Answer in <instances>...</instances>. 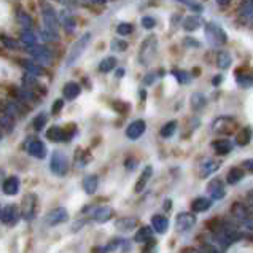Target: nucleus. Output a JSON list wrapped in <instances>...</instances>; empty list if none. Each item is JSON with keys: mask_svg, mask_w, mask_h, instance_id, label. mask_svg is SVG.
<instances>
[{"mask_svg": "<svg viewBox=\"0 0 253 253\" xmlns=\"http://www.w3.org/2000/svg\"><path fill=\"white\" fill-rule=\"evenodd\" d=\"M19 42L23 43L26 49H29V48H32L35 45H40V37L32 31V29H29V31H23V32H21Z\"/></svg>", "mask_w": 253, "mask_h": 253, "instance_id": "nucleus-27", "label": "nucleus"}, {"mask_svg": "<svg viewBox=\"0 0 253 253\" xmlns=\"http://www.w3.org/2000/svg\"><path fill=\"white\" fill-rule=\"evenodd\" d=\"M193 253H218V252H215V249L213 247H204V249H201V250H194Z\"/></svg>", "mask_w": 253, "mask_h": 253, "instance_id": "nucleus-58", "label": "nucleus"}, {"mask_svg": "<svg viewBox=\"0 0 253 253\" xmlns=\"http://www.w3.org/2000/svg\"><path fill=\"white\" fill-rule=\"evenodd\" d=\"M121 244H123V241L115 239V241H110L107 245H102V247H94L92 249V253H110L113 250H117Z\"/></svg>", "mask_w": 253, "mask_h": 253, "instance_id": "nucleus-41", "label": "nucleus"}, {"mask_svg": "<svg viewBox=\"0 0 253 253\" xmlns=\"http://www.w3.org/2000/svg\"><path fill=\"white\" fill-rule=\"evenodd\" d=\"M26 51L32 56L34 61H37L39 64H42V66H51L53 64V54L51 51L45 46V45H35L32 48L26 49Z\"/></svg>", "mask_w": 253, "mask_h": 253, "instance_id": "nucleus-8", "label": "nucleus"}, {"mask_svg": "<svg viewBox=\"0 0 253 253\" xmlns=\"http://www.w3.org/2000/svg\"><path fill=\"white\" fill-rule=\"evenodd\" d=\"M59 21H61V26L66 29L67 34H74L75 32L77 21H75L74 13H72L69 8H62L59 11Z\"/></svg>", "mask_w": 253, "mask_h": 253, "instance_id": "nucleus-17", "label": "nucleus"}, {"mask_svg": "<svg viewBox=\"0 0 253 253\" xmlns=\"http://www.w3.org/2000/svg\"><path fill=\"white\" fill-rule=\"evenodd\" d=\"M170 74H172V77L177 80V83H180V84H188V83H191V74H190V72L182 70V69H172V70H170Z\"/></svg>", "mask_w": 253, "mask_h": 253, "instance_id": "nucleus-39", "label": "nucleus"}, {"mask_svg": "<svg viewBox=\"0 0 253 253\" xmlns=\"http://www.w3.org/2000/svg\"><path fill=\"white\" fill-rule=\"evenodd\" d=\"M82 186H83V191L86 194H89L92 196L94 193L97 191V186H99V177L94 175V173H89V175H86L82 182Z\"/></svg>", "mask_w": 253, "mask_h": 253, "instance_id": "nucleus-30", "label": "nucleus"}, {"mask_svg": "<svg viewBox=\"0 0 253 253\" xmlns=\"http://www.w3.org/2000/svg\"><path fill=\"white\" fill-rule=\"evenodd\" d=\"M46 121H48V117H46V113H39L37 117L34 118V123H32V126H34V129H35V131H37V132H40V131H43V127H45Z\"/></svg>", "mask_w": 253, "mask_h": 253, "instance_id": "nucleus-44", "label": "nucleus"}, {"mask_svg": "<svg viewBox=\"0 0 253 253\" xmlns=\"http://www.w3.org/2000/svg\"><path fill=\"white\" fill-rule=\"evenodd\" d=\"M201 18H199V14H190V16H186L183 19V27H185V31L188 32H194V31H198V29L201 27Z\"/></svg>", "mask_w": 253, "mask_h": 253, "instance_id": "nucleus-36", "label": "nucleus"}, {"mask_svg": "<svg viewBox=\"0 0 253 253\" xmlns=\"http://www.w3.org/2000/svg\"><path fill=\"white\" fill-rule=\"evenodd\" d=\"M16 21H18V24L24 29V31H29V29H32V26H34L32 18L29 16V13L24 11L23 8L16 10Z\"/></svg>", "mask_w": 253, "mask_h": 253, "instance_id": "nucleus-34", "label": "nucleus"}, {"mask_svg": "<svg viewBox=\"0 0 253 253\" xmlns=\"http://www.w3.org/2000/svg\"><path fill=\"white\" fill-rule=\"evenodd\" d=\"M204 32H206V39L211 43V46L213 48H221L223 45L228 43V35L223 31V27L220 24L213 23V21H207L204 24Z\"/></svg>", "mask_w": 253, "mask_h": 253, "instance_id": "nucleus-2", "label": "nucleus"}, {"mask_svg": "<svg viewBox=\"0 0 253 253\" xmlns=\"http://www.w3.org/2000/svg\"><path fill=\"white\" fill-rule=\"evenodd\" d=\"M233 0H216V3H218L220 6H225V5H229Z\"/></svg>", "mask_w": 253, "mask_h": 253, "instance_id": "nucleus-61", "label": "nucleus"}, {"mask_svg": "<svg viewBox=\"0 0 253 253\" xmlns=\"http://www.w3.org/2000/svg\"><path fill=\"white\" fill-rule=\"evenodd\" d=\"M242 169H245V170H249V172L253 173V158H250V160H245L242 163Z\"/></svg>", "mask_w": 253, "mask_h": 253, "instance_id": "nucleus-56", "label": "nucleus"}, {"mask_svg": "<svg viewBox=\"0 0 253 253\" xmlns=\"http://www.w3.org/2000/svg\"><path fill=\"white\" fill-rule=\"evenodd\" d=\"M19 188H21V180L16 175L6 177L2 183V190L6 196H16V194L19 193Z\"/></svg>", "mask_w": 253, "mask_h": 253, "instance_id": "nucleus-22", "label": "nucleus"}, {"mask_svg": "<svg viewBox=\"0 0 253 253\" xmlns=\"http://www.w3.org/2000/svg\"><path fill=\"white\" fill-rule=\"evenodd\" d=\"M49 169L57 177H64L67 175L69 172V158L66 156V153H62L59 150H54L51 153V158H49Z\"/></svg>", "mask_w": 253, "mask_h": 253, "instance_id": "nucleus-5", "label": "nucleus"}, {"mask_svg": "<svg viewBox=\"0 0 253 253\" xmlns=\"http://www.w3.org/2000/svg\"><path fill=\"white\" fill-rule=\"evenodd\" d=\"M147 131V123L143 120H135L126 127V137L129 140H139Z\"/></svg>", "mask_w": 253, "mask_h": 253, "instance_id": "nucleus-15", "label": "nucleus"}, {"mask_svg": "<svg viewBox=\"0 0 253 253\" xmlns=\"http://www.w3.org/2000/svg\"><path fill=\"white\" fill-rule=\"evenodd\" d=\"M137 226H139V220L134 218V216H121V218L115 221V228L120 233H129V231L135 229Z\"/></svg>", "mask_w": 253, "mask_h": 253, "instance_id": "nucleus-24", "label": "nucleus"}, {"mask_svg": "<svg viewBox=\"0 0 253 253\" xmlns=\"http://www.w3.org/2000/svg\"><path fill=\"white\" fill-rule=\"evenodd\" d=\"M156 54H158V37L155 34H151L142 42V46L139 51V61L143 66H150L151 61L156 57Z\"/></svg>", "mask_w": 253, "mask_h": 253, "instance_id": "nucleus-4", "label": "nucleus"}, {"mask_svg": "<svg viewBox=\"0 0 253 253\" xmlns=\"http://www.w3.org/2000/svg\"><path fill=\"white\" fill-rule=\"evenodd\" d=\"M66 221H69V212H67L66 207H57L45 216V225L46 226H57V225H62V223H66Z\"/></svg>", "mask_w": 253, "mask_h": 253, "instance_id": "nucleus-12", "label": "nucleus"}, {"mask_svg": "<svg viewBox=\"0 0 253 253\" xmlns=\"http://www.w3.org/2000/svg\"><path fill=\"white\" fill-rule=\"evenodd\" d=\"M27 153L31 155L32 158H37V160H45L46 158V147L40 139L34 137V139H29L27 140V145H26Z\"/></svg>", "mask_w": 253, "mask_h": 253, "instance_id": "nucleus-13", "label": "nucleus"}, {"mask_svg": "<svg viewBox=\"0 0 253 253\" xmlns=\"http://www.w3.org/2000/svg\"><path fill=\"white\" fill-rule=\"evenodd\" d=\"M211 207H212V199H207V198H202V196L193 199V202H191V212L193 213L207 212Z\"/></svg>", "mask_w": 253, "mask_h": 253, "instance_id": "nucleus-32", "label": "nucleus"}, {"mask_svg": "<svg viewBox=\"0 0 253 253\" xmlns=\"http://www.w3.org/2000/svg\"><path fill=\"white\" fill-rule=\"evenodd\" d=\"M91 3H94V5H105L108 0H89Z\"/></svg>", "mask_w": 253, "mask_h": 253, "instance_id": "nucleus-60", "label": "nucleus"}, {"mask_svg": "<svg viewBox=\"0 0 253 253\" xmlns=\"http://www.w3.org/2000/svg\"><path fill=\"white\" fill-rule=\"evenodd\" d=\"M91 32H84L80 39H78L74 45H72V48H70V51H69V54H67V59H66V67L69 69V67H72V66H75L77 64V61L80 59L82 57V54L84 53V49L88 48V45H89V42H91Z\"/></svg>", "mask_w": 253, "mask_h": 253, "instance_id": "nucleus-3", "label": "nucleus"}, {"mask_svg": "<svg viewBox=\"0 0 253 253\" xmlns=\"http://www.w3.org/2000/svg\"><path fill=\"white\" fill-rule=\"evenodd\" d=\"M175 2L186 5L188 8H190V10H193V11H196V13L202 11V5H201V3H198L196 0H175Z\"/></svg>", "mask_w": 253, "mask_h": 253, "instance_id": "nucleus-49", "label": "nucleus"}, {"mask_svg": "<svg viewBox=\"0 0 253 253\" xmlns=\"http://www.w3.org/2000/svg\"><path fill=\"white\" fill-rule=\"evenodd\" d=\"M21 215H23V213H21L19 207L16 204H6V206H3L2 215H0V216H2V223H3V225L14 226L19 221Z\"/></svg>", "mask_w": 253, "mask_h": 253, "instance_id": "nucleus-11", "label": "nucleus"}, {"mask_svg": "<svg viewBox=\"0 0 253 253\" xmlns=\"http://www.w3.org/2000/svg\"><path fill=\"white\" fill-rule=\"evenodd\" d=\"M151 228L158 234H166L169 229V218L164 215H153L151 216Z\"/></svg>", "mask_w": 253, "mask_h": 253, "instance_id": "nucleus-26", "label": "nucleus"}, {"mask_svg": "<svg viewBox=\"0 0 253 253\" xmlns=\"http://www.w3.org/2000/svg\"><path fill=\"white\" fill-rule=\"evenodd\" d=\"M115 74H117L118 78H121L123 75H125V69H117V72H115Z\"/></svg>", "mask_w": 253, "mask_h": 253, "instance_id": "nucleus-64", "label": "nucleus"}, {"mask_svg": "<svg viewBox=\"0 0 253 253\" xmlns=\"http://www.w3.org/2000/svg\"><path fill=\"white\" fill-rule=\"evenodd\" d=\"M13 129H14V118L2 112V131L5 134H8L13 132Z\"/></svg>", "mask_w": 253, "mask_h": 253, "instance_id": "nucleus-43", "label": "nucleus"}, {"mask_svg": "<svg viewBox=\"0 0 253 253\" xmlns=\"http://www.w3.org/2000/svg\"><path fill=\"white\" fill-rule=\"evenodd\" d=\"M40 34L46 42H57L59 40V32H51V31H48V29H42Z\"/></svg>", "mask_w": 253, "mask_h": 253, "instance_id": "nucleus-51", "label": "nucleus"}, {"mask_svg": "<svg viewBox=\"0 0 253 253\" xmlns=\"http://www.w3.org/2000/svg\"><path fill=\"white\" fill-rule=\"evenodd\" d=\"M62 94H64V99L75 100L82 94V86L77 82H67L62 88Z\"/></svg>", "mask_w": 253, "mask_h": 253, "instance_id": "nucleus-28", "label": "nucleus"}, {"mask_svg": "<svg viewBox=\"0 0 253 253\" xmlns=\"http://www.w3.org/2000/svg\"><path fill=\"white\" fill-rule=\"evenodd\" d=\"M252 135H253L252 127L250 126H245V127L241 129L239 132H237V135H236V143L239 147H247L249 143H250V140H252Z\"/></svg>", "mask_w": 253, "mask_h": 253, "instance_id": "nucleus-33", "label": "nucleus"}, {"mask_svg": "<svg viewBox=\"0 0 253 253\" xmlns=\"http://www.w3.org/2000/svg\"><path fill=\"white\" fill-rule=\"evenodd\" d=\"M244 175H245V173H244L242 168H237V166H236V168H231L228 170V175H226V183L231 185V186L237 185L244 178Z\"/></svg>", "mask_w": 253, "mask_h": 253, "instance_id": "nucleus-35", "label": "nucleus"}, {"mask_svg": "<svg viewBox=\"0 0 253 253\" xmlns=\"http://www.w3.org/2000/svg\"><path fill=\"white\" fill-rule=\"evenodd\" d=\"M212 148L216 155H220V156H225L228 153H231L234 148V143L231 142L229 139H226V137H223V139H216L212 142Z\"/></svg>", "mask_w": 253, "mask_h": 253, "instance_id": "nucleus-25", "label": "nucleus"}, {"mask_svg": "<svg viewBox=\"0 0 253 253\" xmlns=\"http://www.w3.org/2000/svg\"><path fill=\"white\" fill-rule=\"evenodd\" d=\"M117 69V57L115 56H108L105 59H102L99 62V72L100 74H108V72H112Z\"/></svg>", "mask_w": 253, "mask_h": 253, "instance_id": "nucleus-37", "label": "nucleus"}, {"mask_svg": "<svg viewBox=\"0 0 253 253\" xmlns=\"http://www.w3.org/2000/svg\"><path fill=\"white\" fill-rule=\"evenodd\" d=\"M153 228L151 226H140L139 228V231L135 233V236H134V241L137 242V244H148V242H151L153 241Z\"/></svg>", "mask_w": 253, "mask_h": 253, "instance_id": "nucleus-31", "label": "nucleus"}, {"mask_svg": "<svg viewBox=\"0 0 253 253\" xmlns=\"http://www.w3.org/2000/svg\"><path fill=\"white\" fill-rule=\"evenodd\" d=\"M209 229L212 231V239L220 247H229L231 244L239 241L241 234L233 223L223 221V220H211L209 221Z\"/></svg>", "mask_w": 253, "mask_h": 253, "instance_id": "nucleus-1", "label": "nucleus"}, {"mask_svg": "<svg viewBox=\"0 0 253 253\" xmlns=\"http://www.w3.org/2000/svg\"><path fill=\"white\" fill-rule=\"evenodd\" d=\"M110 49H112L113 53H123V51H126V49H127V42L120 40V39H115L110 43Z\"/></svg>", "mask_w": 253, "mask_h": 253, "instance_id": "nucleus-45", "label": "nucleus"}, {"mask_svg": "<svg viewBox=\"0 0 253 253\" xmlns=\"http://www.w3.org/2000/svg\"><path fill=\"white\" fill-rule=\"evenodd\" d=\"M175 131H177V121H169V123H166V125L161 127V131H160V134H161V137L163 139H170V137L175 134Z\"/></svg>", "mask_w": 253, "mask_h": 253, "instance_id": "nucleus-42", "label": "nucleus"}, {"mask_svg": "<svg viewBox=\"0 0 253 253\" xmlns=\"http://www.w3.org/2000/svg\"><path fill=\"white\" fill-rule=\"evenodd\" d=\"M18 62H19V66L26 70V74H31V75L37 77V78L45 75V69H43V66H42V64H39L37 61H34V59L32 61H29V59H19Z\"/></svg>", "mask_w": 253, "mask_h": 253, "instance_id": "nucleus-18", "label": "nucleus"}, {"mask_svg": "<svg viewBox=\"0 0 253 253\" xmlns=\"http://www.w3.org/2000/svg\"><path fill=\"white\" fill-rule=\"evenodd\" d=\"M140 24H142L143 29H147V31H151V29H155V26H156V19H155V16H148V14H147V16L142 18Z\"/></svg>", "mask_w": 253, "mask_h": 253, "instance_id": "nucleus-50", "label": "nucleus"}, {"mask_svg": "<svg viewBox=\"0 0 253 253\" xmlns=\"http://www.w3.org/2000/svg\"><path fill=\"white\" fill-rule=\"evenodd\" d=\"M183 42H185V45H186V46H194V48H198V46H199V43H198V40H196V39H190V37H186Z\"/></svg>", "mask_w": 253, "mask_h": 253, "instance_id": "nucleus-57", "label": "nucleus"}, {"mask_svg": "<svg viewBox=\"0 0 253 253\" xmlns=\"http://www.w3.org/2000/svg\"><path fill=\"white\" fill-rule=\"evenodd\" d=\"M247 199L250 201V204L253 206V190H250V191L247 193Z\"/></svg>", "mask_w": 253, "mask_h": 253, "instance_id": "nucleus-63", "label": "nucleus"}, {"mask_svg": "<svg viewBox=\"0 0 253 253\" xmlns=\"http://www.w3.org/2000/svg\"><path fill=\"white\" fill-rule=\"evenodd\" d=\"M221 168V161L218 160H206L204 163L201 164V177L206 178L209 175H212V173H215L216 170H218Z\"/></svg>", "mask_w": 253, "mask_h": 253, "instance_id": "nucleus-29", "label": "nucleus"}, {"mask_svg": "<svg viewBox=\"0 0 253 253\" xmlns=\"http://www.w3.org/2000/svg\"><path fill=\"white\" fill-rule=\"evenodd\" d=\"M61 2L66 6H74L75 5V0H61Z\"/></svg>", "mask_w": 253, "mask_h": 253, "instance_id": "nucleus-62", "label": "nucleus"}, {"mask_svg": "<svg viewBox=\"0 0 253 253\" xmlns=\"http://www.w3.org/2000/svg\"><path fill=\"white\" fill-rule=\"evenodd\" d=\"M113 213H115L113 207H110V206H100V207H97L96 211L92 212L91 218L96 223H107V221L112 220Z\"/></svg>", "mask_w": 253, "mask_h": 253, "instance_id": "nucleus-23", "label": "nucleus"}, {"mask_svg": "<svg viewBox=\"0 0 253 253\" xmlns=\"http://www.w3.org/2000/svg\"><path fill=\"white\" fill-rule=\"evenodd\" d=\"M135 166H137V161L134 160V158H127V160L125 161V168L129 169V170H134Z\"/></svg>", "mask_w": 253, "mask_h": 253, "instance_id": "nucleus-55", "label": "nucleus"}, {"mask_svg": "<svg viewBox=\"0 0 253 253\" xmlns=\"http://www.w3.org/2000/svg\"><path fill=\"white\" fill-rule=\"evenodd\" d=\"M142 253H158V247H156V244L151 241V242H148L147 244V247L143 249V252Z\"/></svg>", "mask_w": 253, "mask_h": 253, "instance_id": "nucleus-54", "label": "nucleus"}, {"mask_svg": "<svg viewBox=\"0 0 253 253\" xmlns=\"http://www.w3.org/2000/svg\"><path fill=\"white\" fill-rule=\"evenodd\" d=\"M35 211H37V196L34 193H27L23 199V211H21L23 218L31 221L35 215Z\"/></svg>", "mask_w": 253, "mask_h": 253, "instance_id": "nucleus-14", "label": "nucleus"}, {"mask_svg": "<svg viewBox=\"0 0 253 253\" xmlns=\"http://www.w3.org/2000/svg\"><path fill=\"white\" fill-rule=\"evenodd\" d=\"M196 215L191 212H182L175 216V229L177 233H188L196 225Z\"/></svg>", "mask_w": 253, "mask_h": 253, "instance_id": "nucleus-10", "label": "nucleus"}, {"mask_svg": "<svg viewBox=\"0 0 253 253\" xmlns=\"http://www.w3.org/2000/svg\"><path fill=\"white\" fill-rule=\"evenodd\" d=\"M134 32V24L132 23H120L117 26V34L126 37V35H131Z\"/></svg>", "mask_w": 253, "mask_h": 253, "instance_id": "nucleus-46", "label": "nucleus"}, {"mask_svg": "<svg viewBox=\"0 0 253 253\" xmlns=\"http://www.w3.org/2000/svg\"><path fill=\"white\" fill-rule=\"evenodd\" d=\"M42 18H43V29H48L51 32H59V13H56L49 3H43L42 5Z\"/></svg>", "mask_w": 253, "mask_h": 253, "instance_id": "nucleus-6", "label": "nucleus"}, {"mask_svg": "<svg viewBox=\"0 0 253 253\" xmlns=\"http://www.w3.org/2000/svg\"><path fill=\"white\" fill-rule=\"evenodd\" d=\"M216 66H218L221 70H225L228 67L233 66V56L228 51H220L216 54Z\"/></svg>", "mask_w": 253, "mask_h": 253, "instance_id": "nucleus-38", "label": "nucleus"}, {"mask_svg": "<svg viewBox=\"0 0 253 253\" xmlns=\"http://www.w3.org/2000/svg\"><path fill=\"white\" fill-rule=\"evenodd\" d=\"M112 108H113L115 112L125 115V113L129 112V104L127 102H123V100H113V102H112Z\"/></svg>", "mask_w": 253, "mask_h": 253, "instance_id": "nucleus-48", "label": "nucleus"}, {"mask_svg": "<svg viewBox=\"0 0 253 253\" xmlns=\"http://www.w3.org/2000/svg\"><path fill=\"white\" fill-rule=\"evenodd\" d=\"M207 105V97L204 96L202 92H194L193 96H191V107H193V110H202V108H206Z\"/></svg>", "mask_w": 253, "mask_h": 253, "instance_id": "nucleus-40", "label": "nucleus"}, {"mask_svg": "<svg viewBox=\"0 0 253 253\" xmlns=\"http://www.w3.org/2000/svg\"><path fill=\"white\" fill-rule=\"evenodd\" d=\"M2 46L3 48H6V49H13V51H16V49H19V45H18V42L16 40H13V39H10L8 35H2Z\"/></svg>", "mask_w": 253, "mask_h": 253, "instance_id": "nucleus-47", "label": "nucleus"}, {"mask_svg": "<svg viewBox=\"0 0 253 253\" xmlns=\"http://www.w3.org/2000/svg\"><path fill=\"white\" fill-rule=\"evenodd\" d=\"M231 213H233L241 223H244V226L253 229L252 212H250V209L245 206V204H242V202H234V204L231 206Z\"/></svg>", "mask_w": 253, "mask_h": 253, "instance_id": "nucleus-9", "label": "nucleus"}, {"mask_svg": "<svg viewBox=\"0 0 253 253\" xmlns=\"http://www.w3.org/2000/svg\"><path fill=\"white\" fill-rule=\"evenodd\" d=\"M237 121L233 117H218L213 123H212V129L213 132L221 134V135H229L237 131Z\"/></svg>", "mask_w": 253, "mask_h": 253, "instance_id": "nucleus-7", "label": "nucleus"}, {"mask_svg": "<svg viewBox=\"0 0 253 253\" xmlns=\"http://www.w3.org/2000/svg\"><path fill=\"white\" fill-rule=\"evenodd\" d=\"M158 77H160V74H158V72H151V74L145 75V78H143V84H147V86L155 84L156 80H158Z\"/></svg>", "mask_w": 253, "mask_h": 253, "instance_id": "nucleus-52", "label": "nucleus"}, {"mask_svg": "<svg viewBox=\"0 0 253 253\" xmlns=\"http://www.w3.org/2000/svg\"><path fill=\"white\" fill-rule=\"evenodd\" d=\"M64 108V100L62 99H57V100H54V104H53V108H51V113L53 115H57L61 110Z\"/></svg>", "mask_w": 253, "mask_h": 253, "instance_id": "nucleus-53", "label": "nucleus"}, {"mask_svg": "<svg viewBox=\"0 0 253 253\" xmlns=\"http://www.w3.org/2000/svg\"><path fill=\"white\" fill-rule=\"evenodd\" d=\"M151 177H153V166H145L143 168V170L140 172L139 178H137L135 182V186H134V191L135 193H142L143 190H145V186L148 185V182L151 180Z\"/></svg>", "mask_w": 253, "mask_h": 253, "instance_id": "nucleus-20", "label": "nucleus"}, {"mask_svg": "<svg viewBox=\"0 0 253 253\" xmlns=\"http://www.w3.org/2000/svg\"><path fill=\"white\" fill-rule=\"evenodd\" d=\"M237 16L241 23L253 24V0H242L237 8Z\"/></svg>", "mask_w": 253, "mask_h": 253, "instance_id": "nucleus-16", "label": "nucleus"}, {"mask_svg": "<svg viewBox=\"0 0 253 253\" xmlns=\"http://www.w3.org/2000/svg\"><path fill=\"white\" fill-rule=\"evenodd\" d=\"M221 82H223V75H215V77L212 78V84H213V86H220Z\"/></svg>", "mask_w": 253, "mask_h": 253, "instance_id": "nucleus-59", "label": "nucleus"}, {"mask_svg": "<svg viewBox=\"0 0 253 253\" xmlns=\"http://www.w3.org/2000/svg\"><path fill=\"white\" fill-rule=\"evenodd\" d=\"M207 190H209V194H211V198L213 201H221L223 198L226 196V188H225V185H223V182L220 178L212 180V182L209 183Z\"/></svg>", "mask_w": 253, "mask_h": 253, "instance_id": "nucleus-21", "label": "nucleus"}, {"mask_svg": "<svg viewBox=\"0 0 253 253\" xmlns=\"http://www.w3.org/2000/svg\"><path fill=\"white\" fill-rule=\"evenodd\" d=\"M236 82L244 89L252 88V86H253V72L249 70V69H245V67L237 69L236 70Z\"/></svg>", "mask_w": 253, "mask_h": 253, "instance_id": "nucleus-19", "label": "nucleus"}]
</instances>
